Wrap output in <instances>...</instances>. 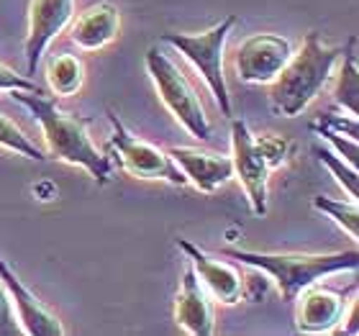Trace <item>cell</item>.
Returning a JSON list of instances; mask_svg holds the SVG:
<instances>
[{"label": "cell", "mask_w": 359, "mask_h": 336, "mask_svg": "<svg viewBox=\"0 0 359 336\" xmlns=\"http://www.w3.org/2000/svg\"><path fill=\"white\" fill-rule=\"evenodd\" d=\"M0 147L15 152V154H21L26 159H34V162H44L46 159V154L31 142L29 136H26V131L13 119H8L3 111H0Z\"/></svg>", "instance_id": "cell-19"}, {"label": "cell", "mask_w": 359, "mask_h": 336, "mask_svg": "<svg viewBox=\"0 0 359 336\" xmlns=\"http://www.w3.org/2000/svg\"><path fill=\"white\" fill-rule=\"evenodd\" d=\"M170 157L182 170L187 182H193L201 193H216L226 180L233 177L231 157H224V154H216V152L175 147V149H170Z\"/></svg>", "instance_id": "cell-15"}, {"label": "cell", "mask_w": 359, "mask_h": 336, "mask_svg": "<svg viewBox=\"0 0 359 336\" xmlns=\"http://www.w3.org/2000/svg\"><path fill=\"white\" fill-rule=\"evenodd\" d=\"M105 116H108V121H111L113 126L111 149L121 170H126L128 175L142 180H165V182H170L175 187L187 185V177L175 165L170 152H165L157 144L144 142L142 136L131 134L126 128V123L118 119V113L111 111V108H108Z\"/></svg>", "instance_id": "cell-6"}, {"label": "cell", "mask_w": 359, "mask_h": 336, "mask_svg": "<svg viewBox=\"0 0 359 336\" xmlns=\"http://www.w3.org/2000/svg\"><path fill=\"white\" fill-rule=\"evenodd\" d=\"M224 257L236 260L249 267H259L269 280H275L285 303H292L303 288L318 283L321 277L346 272L359 267L357 247L346 252L308 254V252H247V249H224Z\"/></svg>", "instance_id": "cell-2"}, {"label": "cell", "mask_w": 359, "mask_h": 336, "mask_svg": "<svg viewBox=\"0 0 359 336\" xmlns=\"http://www.w3.org/2000/svg\"><path fill=\"white\" fill-rule=\"evenodd\" d=\"M85 80V65L80 57L67 52L52 54L46 62V83L57 98H69L75 95L77 90L83 88Z\"/></svg>", "instance_id": "cell-16"}, {"label": "cell", "mask_w": 359, "mask_h": 336, "mask_svg": "<svg viewBox=\"0 0 359 336\" xmlns=\"http://www.w3.org/2000/svg\"><path fill=\"white\" fill-rule=\"evenodd\" d=\"M313 131H318V136L321 139H326V142L334 147V149L341 154V159H346L349 165H354L357 167V157H359V147H357V139H352V136H346L344 139V134H339V131H334V128H329V126H313Z\"/></svg>", "instance_id": "cell-22"}, {"label": "cell", "mask_w": 359, "mask_h": 336, "mask_svg": "<svg viewBox=\"0 0 359 336\" xmlns=\"http://www.w3.org/2000/svg\"><path fill=\"white\" fill-rule=\"evenodd\" d=\"M177 247L187 254V260L193 264L195 275L201 277V283L205 285V290L216 300H221L224 306H233L241 298V272L231 267L229 262L213 260L208 254L190 244L187 239H177Z\"/></svg>", "instance_id": "cell-14"}, {"label": "cell", "mask_w": 359, "mask_h": 336, "mask_svg": "<svg viewBox=\"0 0 359 336\" xmlns=\"http://www.w3.org/2000/svg\"><path fill=\"white\" fill-rule=\"evenodd\" d=\"M313 208L326 213V216L349 234V239H359V206L357 201H334V198H326V195H316L313 198Z\"/></svg>", "instance_id": "cell-18"}, {"label": "cell", "mask_w": 359, "mask_h": 336, "mask_svg": "<svg viewBox=\"0 0 359 336\" xmlns=\"http://www.w3.org/2000/svg\"><path fill=\"white\" fill-rule=\"evenodd\" d=\"M0 283L6 285L8 295H11V303H13V308H15V316H18V323H21L23 334H29V336H65L67 334L60 318L21 283V277L15 275L13 269L8 267V262L3 260V254H0Z\"/></svg>", "instance_id": "cell-11"}, {"label": "cell", "mask_w": 359, "mask_h": 336, "mask_svg": "<svg viewBox=\"0 0 359 336\" xmlns=\"http://www.w3.org/2000/svg\"><path fill=\"white\" fill-rule=\"evenodd\" d=\"M341 67H339L337 88H334V98L337 103L349 111V116L359 113V67H357V39L349 36L346 49L341 52Z\"/></svg>", "instance_id": "cell-17"}, {"label": "cell", "mask_w": 359, "mask_h": 336, "mask_svg": "<svg viewBox=\"0 0 359 336\" xmlns=\"http://www.w3.org/2000/svg\"><path fill=\"white\" fill-rule=\"evenodd\" d=\"M144 62H147V72H149L151 83L157 88L167 111L190 131V136L205 142L210 136V121L205 116L201 95L195 93L193 83L185 77V72L159 46H149Z\"/></svg>", "instance_id": "cell-5"}, {"label": "cell", "mask_w": 359, "mask_h": 336, "mask_svg": "<svg viewBox=\"0 0 359 336\" xmlns=\"http://www.w3.org/2000/svg\"><path fill=\"white\" fill-rule=\"evenodd\" d=\"M75 15V0H31L29 8V34H26V72L34 75L41 54L52 44L57 34L67 29Z\"/></svg>", "instance_id": "cell-10"}, {"label": "cell", "mask_w": 359, "mask_h": 336, "mask_svg": "<svg viewBox=\"0 0 359 336\" xmlns=\"http://www.w3.org/2000/svg\"><path fill=\"white\" fill-rule=\"evenodd\" d=\"M13 100H18L23 108H29L31 116L39 121V126L44 131L49 157L88 170L97 185L111 182V159L105 157L103 152H97L95 144L90 142V116L65 111L44 90H13Z\"/></svg>", "instance_id": "cell-1"}, {"label": "cell", "mask_w": 359, "mask_h": 336, "mask_svg": "<svg viewBox=\"0 0 359 336\" xmlns=\"http://www.w3.org/2000/svg\"><path fill=\"white\" fill-rule=\"evenodd\" d=\"M0 90H8V93H13V90H41L31 77H23L18 75L15 69H11L8 65L0 62Z\"/></svg>", "instance_id": "cell-25"}, {"label": "cell", "mask_w": 359, "mask_h": 336, "mask_svg": "<svg viewBox=\"0 0 359 336\" xmlns=\"http://www.w3.org/2000/svg\"><path fill=\"white\" fill-rule=\"evenodd\" d=\"M316 157L321 159V165L329 167V172L337 177V182L341 187H344V193L352 198V201H357V195H359V175H357V167L349 165L346 159L337 157L331 149H326V147H318L316 149Z\"/></svg>", "instance_id": "cell-20"}, {"label": "cell", "mask_w": 359, "mask_h": 336, "mask_svg": "<svg viewBox=\"0 0 359 336\" xmlns=\"http://www.w3.org/2000/svg\"><path fill=\"white\" fill-rule=\"evenodd\" d=\"M231 165L233 175L239 177L241 187L249 198V206L257 216L267 213V182L269 165L264 162L262 152L257 149L255 134L249 131V123L244 119H236L231 123Z\"/></svg>", "instance_id": "cell-8"}, {"label": "cell", "mask_w": 359, "mask_h": 336, "mask_svg": "<svg viewBox=\"0 0 359 336\" xmlns=\"http://www.w3.org/2000/svg\"><path fill=\"white\" fill-rule=\"evenodd\" d=\"M121 11L111 0H97L69 21V41L83 52H97L118 36Z\"/></svg>", "instance_id": "cell-13"}, {"label": "cell", "mask_w": 359, "mask_h": 336, "mask_svg": "<svg viewBox=\"0 0 359 336\" xmlns=\"http://www.w3.org/2000/svg\"><path fill=\"white\" fill-rule=\"evenodd\" d=\"M236 26V15H226L224 21L216 23L213 29L203 31V34H175L167 31L162 34V44L177 49L190 65L203 75L205 85L210 88L216 103L221 105L224 116H231V98H229V85L224 75V52L229 34Z\"/></svg>", "instance_id": "cell-4"}, {"label": "cell", "mask_w": 359, "mask_h": 336, "mask_svg": "<svg viewBox=\"0 0 359 336\" xmlns=\"http://www.w3.org/2000/svg\"><path fill=\"white\" fill-rule=\"evenodd\" d=\"M175 321L193 336H210L216 331V308L210 293L205 290L193 267H187L180 280V290L175 298Z\"/></svg>", "instance_id": "cell-12"}, {"label": "cell", "mask_w": 359, "mask_h": 336, "mask_svg": "<svg viewBox=\"0 0 359 336\" xmlns=\"http://www.w3.org/2000/svg\"><path fill=\"white\" fill-rule=\"evenodd\" d=\"M341 52L344 49H339V46H323L321 36L311 31L300 46V52H292L287 65L272 80L269 100H272L275 113L292 119L300 111H306L308 103L329 83Z\"/></svg>", "instance_id": "cell-3"}, {"label": "cell", "mask_w": 359, "mask_h": 336, "mask_svg": "<svg viewBox=\"0 0 359 336\" xmlns=\"http://www.w3.org/2000/svg\"><path fill=\"white\" fill-rule=\"evenodd\" d=\"M18 334H23L21 323H18V316H15V308L11 303L6 285L0 283V336H18Z\"/></svg>", "instance_id": "cell-24"}, {"label": "cell", "mask_w": 359, "mask_h": 336, "mask_svg": "<svg viewBox=\"0 0 359 336\" xmlns=\"http://www.w3.org/2000/svg\"><path fill=\"white\" fill-rule=\"evenodd\" d=\"M255 144H257V149L262 152V157L269 165V170H275V167L283 165L285 159H287V154L292 152V144L287 142V139H283V136H277V134L255 136Z\"/></svg>", "instance_id": "cell-21"}, {"label": "cell", "mask_w": 359, "mask_h": 336, "mask_svg": "<svg viewBox=\"0 0 359 336\" xmlns=\"http://www.w3.org/2000/svg\"><path fill=\"white\" fill-rule=\"evenodd\" d=\"M292 57V44L290 39L264 31V34H255L249 36L236 52L233 67L239 72V77L249 85H267L272 83L280 69L287 65Z\"/></svg>", "instance_id": "cell-9"}, {"label": "cell", "mask_w": 359, "mask_h": 336, "mask_svg": "<svg viewBox=\"0 0 359 336\" xmlns=\"http://www.w3.org/2000/svg\"><path fill=\"white\" fill-rule=\"evenodd\" d=\"M357 288L334 290L326 285L311 283L295 295V326L300 334H331L344 323V316L354 300Z\"/></svg>", "instance_id": "cell-7"}, {"label": "cell", "mask_w": 359, "mask_h": 336, "mask_svg": "<svg viewBox=\"0 0 359 336\" xmlns=\"http://www.w3.org/2000/svg\"><path fill=\"white\" fill-rule=\"evenodd\" d=\"M269 293V277L262 269L255 267V272L241 275V298H247L249 303H259Z\"/></svg>", "instance_id": "cell-23"}]
</instances>
